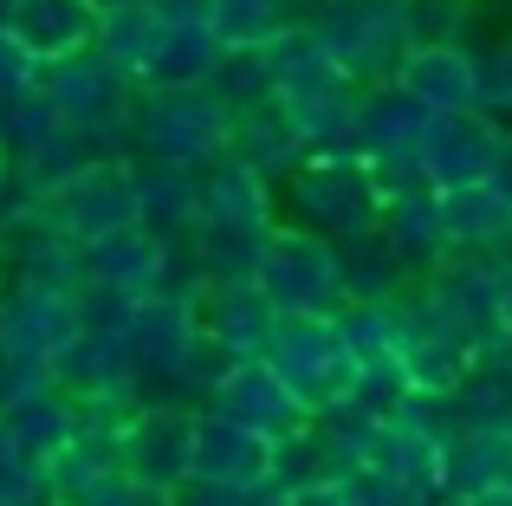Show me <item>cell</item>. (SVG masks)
<instances>
[{
    "label": "cell",
    "mask_w": 512,
    "mask_h": 506,
    "mask_svg": "<svg viewBox=\"0 0 512 506\" xmlns=\"http://www.w3.org/2000/svg\"><path fill=\"white\" fill-rule=\"evenodd\" d=\"M91 7H98V13H117V7H130V0H91Z\"/></svg>",
    "instance_id": "8d00e7d4"
},
{
    "label": "cell",
    "mask_w": 512,
    "mask_h": 506,
    "mask_svg": "<svg viewBox=\"0 0 512 506\" xmlns=\"http://www.w3.org/2000/svg\"><path fill=\"white\" fill-rule=\"evenodd\" d=\"M474 364H480V357L467 351V344H454L448 331H428V338L402 344V377H409V390L428 396V403H454V390L467 383Z\"/></svg>",
    "instance_id": "4316f807"
},
{
    "label": "cell",
    "mask_w": 512,
    "mask_h": 506,
    "mask_svg": "<svg viewBox=\"0 0 512 506\" xmlns=\"http://www.w3.org/2000/svg\"><path fill=\"white\" fill-rule=\"evenodd\" d=\"M500 312H506V338H512V253H500Z\"/></svg>",
    "instance_id": "e575fe53"
},
{
    "label": "cell",
    "mask_w": 512,
    "mask_h": 506,
    "mask_svg": "<svg viewBox=\"0 0 512 506\" xmlns=\"http://www.w3.org/2000/svg\"><path fill=\"white\" fill-rule=\"evenodd\" d=\"M428 299L441 312V331L467 344L474 357L506 351V312H500V253H448L441 266L422 273Z\"/></svg>",
    "instance_id": "277c9868"
},
{
    "label": "cell",
    "mask_w": 512,
    "mask_h": 506,
    "mask_svg": "<svg viewBox=\"0 0 512 506\" xmlns=\"http://www.w3.org/2000/svg\"><path fill=\"white\" fill-rule=\"evenodd\" d=\"M91 292L117 305H143V299H163V241L143 228L117 234V241L91 247Z\"/></svg>",
    "instance_id": "2e32d148"
},
{
    "label": "cell",
    "mask_w": 512,
    "mask_h": 506,
    "mask_svg": "<svg viewBox=\"0 0 512 506\" xmlns=\"http://www.w3.org/2000/svg\"><path fill=\"white\" fill-rule=\"evenodd\" d=\"M130 357H137V383L143 377H175L188 357V344L201 338V312L188 299H143L130 305Z\"/></svg>",
    "instance_id": "5bb4252c"
},
{
    "label": "cell",
    "mask_w": 512,
    "mask_h": 506,
    "mask_svg": "<svg viewBox=\"0 0 512 506\" xmlns=\"http://www.w3.org/2000/svg\"><path fill=\"white\" fill-rule=\"evenodd\" d=\"M188 487H221V494H260L273 487V442L240 422L195 409V455H188Z\"/></svg>",
    "instance_id": "9c48e42d"
},
{
    "label": "cell",
    "mask_w": 512,
    "mask_h": 506,
    "mask_svg": "<svg viewBox=\"0 0 512 506\" xmlns=\"http://www.w3.org/2000/svg\"><path fill=\"white\" fill-rule=\"evenodd\" d=\"M338 266H344V305H396L402 292L422 279L409 260H402V247L389 241L383 228L344 241L338 247Z\"/></svg>",
    "instance_id": "d6986e66"
},
{
    "label": "cell",
    "mask_w": 512,
    "mask_h": 506,
    "mask_svg": "<svg viewBox=\"0 0 512 506\" xmlns=\"http://www.w3.org/2000/svg\"><path fill=\"white\" fill-rule=\"evenodd\" d=\"M208 91L227 104V111H247V104H266V98H273V59H266V52H227Z\"/></svg>",
    "instance_id": "f546056e"
},
{
    "label": "cell",
    "mask_w": 512,
    "mask_h": 506,
    "mask_svg": "<svg viewBox=\"0 0 512 506\" xmlns=\"http://www.w3.org/2000/svg\"><path fill=\"white\" fill-rule=\"evenodd\" d=\"M98 20L104 13L91 0H13V13L0 26L13 33V46L46 72L59 59H78V52L98 46Z\"/></svg>",
    "instance_id": "7c38bea8"
},
{
    "label": "cell",
    "mask_w": 512,
    "mask_h": 506,
    "mask_svg": "<svg viewBox=\"0 0 512 506\" xmlns=\"http://www.w3.org/2000/svg\"><path fill=\"white\" fill-rule=\"evenodd\" d=\"M279 506H357V500H350L344 481H318V487H286Z\"/></svg>",
    "instance_id": "836d02e7"
},
{
    "label": "cell",
    "mask_w": 512,
    "mask_h": 506,
    "mask_svg": "<svg viewBox=\"0 0 512 506\" xmlns=\"http://www.w3.org/2000/svg\"><path fill=\"white\" fill-rule=\"evenodd\" d=\"M266 370L292 390V403H299L305 416L338 409L350 396V377H357V364H350V351H344L331 318H279L273 344H266Z\"/></svg>",
    "instance_id": "8992f818"
},
{
    "label": "cell",
    "mask_w": 512,
    "mask_h": 506,
    "mask_svg": "<svg viewBox=\"0 0 512 506\" xmlns=\"http://www.w3.org/2000/svg\"><path fill=\"white\" fill-rule=\"evenodd\" d=\"M487 117H500L512 130V33L487 52Z\"/></svg>",
    "instance_id": "d6a6232c"
},
{
    "label": "cell",
    "mask_w": 512,
    "mask_h": 506,
    "mask_svg": "<svg viewBox=\"0 0 512 506\" xmlns=\"http://www.w3.org/2000/svg\"><path fill=\"white\" fill-rule=\"evenodd\" d=\"M461 494H512V435L506 429H461L448 448V500Z\"/></svg>",
    "instance_id": "d4e9b609"
},
{
    "label": "cell",
    "mask_w": 512,
    "mask_h": 506,
    "mask_svg": "<svg viewBox=\"0 0 512 506\" xmlns=\"http://www.w3.org/2000/svg\"><path fill=\"white\" fill-rule=\"evenodd\" d=\"M409 377H402V357H389V364H357V377H350V403H363L370 416H402L409 409Z\"/></svg>",
    "instance_id": "4dcf8cb0"
},
{
    "label": "cell",
    "mask_w": 512,
    "mask_h": 506,
    "mask_svg": "<svg viewBox=\"0 0 512 506\" xmlns=\"http://www.w3.org/2000/svg\"><path fill=\"white\" fill-rule=\"evenodd\" d=\"M331 325H338L350 364H389V357H402V318H396V305H344Z\"/></svg>",
    "instance_id": "f1b7e54d"
},
{
    "label": "cell",
    "mask_w": 512,
    "mask_h": 506,
    "mask_svg": "<svg viewBox=\"0 0 512 506\" xmlns=\"http://www.w3.org/2000/svg\"><path fill=\"white\" fill-rule=\"evenodd\" d=\"M253 286L266 292L279 318H338L344 312V266H338V247L318 241L305 228H286L279 221L273 247L260 260V279Z\"/></svg>",
    "instance_id": "5b68a950"
},
{
    "label": "cell",
    "mask_w": 512,
    "mask_h": 506,
    "mask_svg": "<svg viewBox=\"0 0 512 506\" xmlns=\"http://www.w3.org/2000/svg\"><path fill=\"white\" fill-rule=\"evenodd\" d=\"M137 228L156 241L201 228V169H163V163H137Z\"/></svg>",
    "instance_id": "ffe728a7"
},
{
    "label": "cell",
    "mask_w": 512,
    "mask_h": 506,
    "mask_svg": "<svg viewBox=\"0 0 512 506\" xmlns=\"http://www.w3.org/2000/svg\"><path fill=\"white\" fill-rule=\"evenodd\" d=\"M350 500L357 506H441L435 494H422V487H409V481H396V474H383V468H363V474H350Z\"/></svg>",
    "instance_id": "1f68e13d"
},
{
    "label": "cell",
    "mask_w": 512,
    "mask_h": 506,
    "mask_svg": "<svg viewBox=\"0 0 512 506\" xmlns=\"http://www.w3.org/2000/svg\"><path fill=\"white\" fill-rule=\"evenodd\" d=\"M188 455H195V409L143 403L137 422H130V435H124L117 468H124L130 481L156 487V494H182L188 487Z\"/></svg>",
    "instance_id": "8fae6325"
},
{
    "label": "cell",
    "mask_w": 512,
    "mask_h": 506,
    "mask_svg": "<svg viewBox=\"0 0 512 506\" xmlns=\"http://www.w3.org/2000/svg\"><path fill=\"white\" fill-rule=\"evenodd\" d=\"M227 46L214 39L208 20H182V26H163V52H156V78L150 85H214Z\"/></svg>",
    "instance_id": "83f0119b"
},
{
    "label": "cell",
    "mask_w": 512,
    "mask_h": 506,
    "mask_svg": "<svg viewBox=\"0 0 512 506\" xmlns=\"http://www.w3.org/2000/svg\"><path fill=\"white\" fill-rule=\"evenodd\" d=\"M402 98H415L428 117H467V111H487V52L461 46H415L396 72Z\"/></svg>",
    "instance_id": "ba28073f"
},
{
    "label": "cell",
    "mask_w": 512,
    "mask_h": 506,
    "mask_svg": "<svg viewBox=\"0 0 512 506\" xmlns=\"http://www.w3.org/2000/svg\"><path fill=\"white\" fill-rule=\"evenodd\" d=\"M201 13L227 52H266L305 26V0H201Z\"/></svg>",
    "instance_id": "603a6c76"
},
{
    "label": "cell",
    "mask_w": 512,
    "mask_h": 506,
    "mask_svg": "<svg viewBox=\"0 0 512 506\" xmlns=\"http://www.w3.org/2000/svg\"><path fill=\"white\" fill-rule=\"evenodd\" d=\"M195 312H201V331H208L221 351H234L240 364H247V357H266V344H273V331H279V312L266 305L260 286H208V299H201Z\"/></svg>",
    "instance_id": "e0dca14e"
},
{
    "label": "cell",
    "mask_w": 512,
    "mask_h": 506,
    "mask_svg": "<svg viewBox=\"0 0 512 506\" xmlns=\"http://www.w3.org/2000/svg\"><path fill=\"white\" fill-rule=\"evenodd\" d=\"M227 156H234V163H247V169H260L266 182H286L312 150H305V137H299V124H292L286 104L266 98V104H247V111H234Z\"/></svg>",
    "instance_id": "9a60e30c"
},
{
    "label": "cell",
    "mask_w": 512,
    "mask_h": 506,
    "mask_svg": "<svg viewBox=\"0 0 512 506\" xmlns=\"http://www.w3.org/2000/svg\"><path fill=\"white\" fill-rule=\"evenodd\" d=\"M130 137H137V163L201 169V176H208V169L227 156L234 111H227L208 85H150L137 98Z\"/></svg>",
    "instance_id": "3957f363"
},
{
    "label": "cell",
    "mask_w": 512,
    "mask_h": 506,
    "mask_svg": "<svg viewBox=\"0 0 512 506\" xmlns=\"http://www.w3.org/2000/svg\"><path fill=\"white\" fill-rule=\"evenodd\" d=\"M441 506H512V494H461V500H441Z\"/></svg>",
    "instance_id": "d590c367"
},
{
    "label": "cell",
    "mask_w": 512,
    "mask_h": 506,
    "mask_svg": "<svg viewBox=\"0 0 512 506\" xmlns=\"http://www.w3.org/2000/svg\"><path fill=\"white\" fill-rule=\"evenodd\" d=\"M279 228H227V221H201L195 228V253L208 286H253L260 279V260L273 247Z\"/></svg>",
    "instance_id": "484cf974"
},
{
    "label": "cell",
    "mask_w": 512,
    "mask_h": 506,
    "mask_svg": "<svg viewBox=\"0 0 512 506\" xmlns=\"http://www.w3.org/2000/svg\"><path fill=\"white\" fill-rule=\"evenodd\" d=\"M441 221H448V253H512V202L493 182L448 189Z\"/></svg>",
    "instance_id": "44dd1931"
},
{
    "label": "cell",
    "mask_w": 512,
    "mask_h": 506,
    "mask_svg": "<svg viewBox=\"0 0 512 506\" xmlns=\"http://www.w3.org/2000/svg\"><path fill=\"white\" fill-rule=\"evenodd\" d=\"M91 52H98L104 65H117L137 91H150L156 52H163V20H156V7H150V0H130V7L104 13V20H98V46H91Z\"/></svg>",
    "instance_id": "7402d4cb"
},
{
    "label": "cell",
    "mask_w": 512,
    "mask_h": 506,
    "mask_svg": "<svg viewBox=\"0 0 512 506\" xmlns=\"http://www.w3.org/2000/svg\"><path fill=\"white\" fill-rule=\"evenodd\" d=\"M7 182H13V169H7V156H0V195H7Z\"/></svg>",
    "instance_id": "74e56055"
},
{
    "label": "cell",
    "mask_w": 512,
    "mask_h": 506,
    "mask_svg": "<svg viewBox=\"0 0 512 506\" xmlns=\"http://www.w3.org/2000/svg\"><path fill=\"white\" fill-rule=\"evenodd\" d=\"M279 221L305 228L318 241L344 247L357 234L383 228V189H376V169L363 156H305L286 182H279Z\"/></svg>",
    "instance_id": "7a4b0ae2"
},
{
    "label": "cell",
    "mask_w": 512,
    "mask_h": 506,
    "mask_svg": "<svg viewBox=\"0 0 512 506\" xmlns=\"http://www.w3.org/2000/svg\"><path fill=\"white\" fill-rule=\"evenodd\" d=\"M208 409H214V416H227V422H240V429H253V435H266V442H286L299 422H312L299 403H292L286 383L266 370V357L234 364V377L208 396Z\"/></svg>",
    "instance_id": "4fadbf2b"
},
{
    "label": "cell",
    "mask_w": 512,
    "mask_h": 506,
    "mask_svg": "<svg viewBox=\"0 0 512 506\" xmlns=\"http://www.w3.org/2000/svg\"><path fill=\"white\" fill-rule=\"evenodd\" d=\"M512 130L487 111H467V117H435V137H428V156H422V176L435 195L448 189H474V182H493L500 176V156H506Z\"/></svg>",
    "instance_id": "30bf717a"
},
{
    "label": "cell",
    "mask_w": 512,
    "mask_h": 506,
    "mask_svg": "<svg viewBox=\"0 0 512 506\" xmlns=\"http://www.w3.org/2000/svg\"><path fill=\"white\" fill-rule=\"evenodd\" d=\"M383 234L402 247V260L415 273L448 260V221H441V195L435 189H409V195H389L383 202Z\"/></svg>",
    "instance_id": "cb8c5ba5"
},
{
    "label": "cell",
    "mask_w": 512,
    "mask_h": 506,
    "mask_svg": "<svg viewBox=\"0 0 512 506\" xmlns=\"http://www.w3.org/2000/svg\"><path fill=\"white\" fill-rule=\"evenodd\" d=\"M305 33L363 91L396 85L402 59L415 52V13L409 0H305Z\"/></svg>",
    "instance_id": "6da1fadb"
},
{
    "label": "cell",
    "mask_w": 512,
    "mask_h": 506,
    "mask_svg": "<svg viewBox=\"0 0 512 506\" xmlns=\"http://www.w3.org/2000/svg\"><path fill=\"white\" fill-rule=\"evenodd\" d=\"M201 221H227V228H279V182H266L260 169L221 163L201 176Z\"/></svg>",
    "instance_id": "ac0fdd59"
},
{
    "label": "cell",
    "mask_w": 512,
    "mask_h": 506,
    "mask_svg": "<svg viewBox=\"0 0 512 506\" xmlns=\"http://www.w3.org/2000/svg\"><path fill=\"white\" fill-rule=\"evenodd\" d=\"M46 208H52V228H59L65 241H78L85 253L117 241V234L137 228V163H91L85 176Z\"/></svg>",
    "instance_id": "52a82bcc"
}]
</instances>
